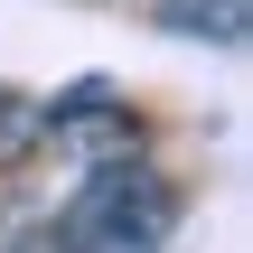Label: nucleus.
I'll use <instances>...</instances> for the list:
<instances>
[{"label": "nucleus", "mask_w": 253, "mask_h": 253, "mask_svg": "<svg viewBox=\"0 0 253 253\" xmlns=\"http://www.w3.org/2000/svg\"><path fill=\"white\" fill-rule=\"evenodd\" d=\"M169 225H178L169 178H150V169H94L75 188V207L56 216V253H160Z\"/></svg>", "instance_id": "1"}, {"label": "nucleus", "mask_w": 253, "mask_h": 253, "mask_svg": "<svg viewBox=\"0 0 253 253\" xmlns=\"http://www.w3.org/2000/svg\"><path fill=\"white\" fill-rule=\"evenodd\" d=\"M160 28L169 38H197V47H244L253 0H160Z\"/></svg>", "instance_id": "2"}, {"label": "nucleus", "mask_w": 253, "mask_h": 253, "mask_svg": "<svg viewBox=\"0 0 253 253\" xmlns=\"http://www.w3.org/2000/svg\"><path fill=\"white\" fill-rule=\"evenodd\" d=\"M38 141H47V113H38L28 94H0V178H9V169L38 150Z\"/></svg>", "instance_id": "3"}]
</instances>
